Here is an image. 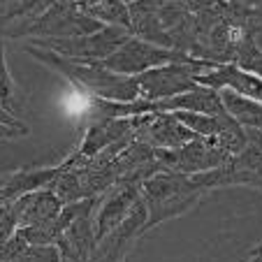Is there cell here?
<instances>
[{
	"label": "cell",
	"mask_w": 262,
	"mask_h": 262,
	"mask_svg": "<svg viewBox=\"0 0 262 262\" xmlns=\"http://www.w3.org/2000/svg\"><path fill=\"white\" fill-rule=\"evenodd\" d=\"M207 190L195 181L193 174L181 172H156L142 181V202L146 207L144 232L160 223L177 218L193 209Z\"/></svg>",
	"instance_id": "7a4b0ae2"
},
{
	"label": "cell",
	"mask_w": 262,
	"mask_h": 262,
	"mask_svg": "<svg viewBox=\"0 0 262 262\" xmlns=\"http://www.w3.org/2000/svg\"><path fill=\"white\" fill-rule=\"evenodd\" d=\"M14 209L16 228H33V225H45L54 221L63 209V202L51 188H42L14 200Z\"/></svg>",
	"instance_id": "9c48e42d"
},
{
	"label": "cell",
	"mask_w": 262,
	"mask_h": 262,
	"mask_svg": "<svg viewBox=\"0 0 262 262\" xmlns=\"http://www.w3.org/2000/svg\"><path fill=\"white\" fill-rule=\"evenodd\" d=\"M232 63H237L242 70H246V72H253L257 74V77H262V49L253 42V37L248 35H244L242 40L237 42V49H234V58Z\"/></svg>",
	"instance_id": "4fadbf2b"
},
{
	"label": "cell",
	"mask_w": 262,
	"mask_h": 262,
	"mask_svg": "<svg viewBox=\"0 0 262 262\" xmlns=\"http://www.w3.org/2000/svg\"><path fill=\"white\" fill-rule=\"evenodd\" d=\"M200 86H209V89L223 91L228 89L237 95L251 98L255 102H262V77L253 72L242 70L237 63H221L209 72H202L195 77Z\"/></svg>",
	"instance_id": "52a82bcc"
},
{
	"label": "cell",
	"mask_w": 262,
	"mask_h": 262,
	"mask_svg": "<svg viewBox=\"0 0 262 262\" xmlns=\"http://www.w3.org/2000/svg\"><path fill=\"white\" fill-rule=\"evenodd\" d=\"M216 60H207L200 58L195 63H167L160 65V68H151L142 74H135L139 86V98L144 100H165V98H174L179 93H186V91L198 89V81L195 77L202 72L213 70Z\"/></svg>",
	"instance_id": "5b68a950"
},
{
	"label": "cell",
	"mask_w": 262,
	"mask_h": 262,
	"mask_svg": "<svg viewBox=\"0 0 262 262\" xmlns=\"http://www.w3.org/2000/svg\"><path fill=\"white\" fill-rule=\"evenodd\" d=\"M51 5L54 0H0V37H24L26 28Z\"/></svg>",
	"instance_id": "ba28073f"
},
{
	"label": "cell",
	"mask_w": 262,
	"mask_h": 262,
	"mask_svg": "<svg viewBox=\"0 0 262 262\" xmlns=\"http://www.w3.org/2000/svg\"><path fill=\"white\" fill-rule=\"evenodd\" d=\"M24 51L30 54L35 60L45 63L47 68L63 74L70 84H74L81 93H89L91 98L116 100V102H133L139 98V86L135 77L116 74L112 70L102 68L100 63H77L58 56L56 51H49L37 45H24Z\"/></svg>",
	"instance_id": "6da1fadb"
},
{
	"label": "cell",
	"mask_w": 262,
	"mask_h": 262,
	"mask_svg": "<svg viewBox=\"0 0 262 262\" xmlns=\"http://www.w3.org/2000/svg\"><path fill=\"white\" fill-rule=\"evenodd\" d=\"M24 130L19 128H12V125H5V123H0V139H14V137H24Z\"/></svg>",
	"instance_id": "9a60e30c"
},
{
	"label": "cell",
	"mask_w": 262,
	"mask_h": 262,
	"mask_svg": "<svg viewBox=\"0 0 262 262\" xmlns=\"http://www.w3.org/2000/svg\"><path fill=\"white\" fill-rule=\"evenodd\" d=\"M230 167L234 174V186L262 190V130L246 128V144L237 156H232Z\"/></svg>",
	"instance_id": "30bf717a"
},
{
	"label": "cell",
	"mask_w": 262,
	"mask_h": 262,
	"mask_svg": "<svg viewBox=\"0 0 262 262\" xmlns=\"http://www.w3.org/2000/svg\"><path fill=\"white\" fill-rule=\"evenodd\" d=\"M123 3H135V0H123Z\"/></svg>",
	"instance_id": "e0dca14e"
},
{
	"label": "cell",
	"mask_w": 262,
	"mask_h": 262,
	"mask_svg": "<svg viewBox=\"0 0 262 262\" xmlns=\"http://www.w3.org/2000/svg\"><path fill=\"white\" fill-rule=\"evenodd\" d=\"M86 14L102 21V24L123 26V28L130 30V12L128 3H123V0H98L95 5H91L86 10Z\"/></svg>",
	"instance_id": "7c38bea8"
},
{
	"label": "cell",
	"mask_w": 262,
	"mask_h": 262,
	"mask_svg": "<svg viewBox=\"0 0 262 262\" xmlns=\"http://www.w3.org/2000/svg\"><path fill=\"white\" fill-rule=\"evenodd\" d=\"M195 56L186 54L179 49H169V47H160L154 42H146L142 37H128L114 54H109L104 60H100V65L116 74H142L151 68H160L167 63H195Z\"/></svg>",
	"instance_id": "277c9868"
},
{
	"label": "cell",
	"mask_w": 262,
	"mask_h": 262,
	"mask_svg": "<svg viewBox=\"0 0 262 262\" xmlns=\"http://www.w3.org/2000/svg\"><path fill=\"white\" fill-rule=\"evenodd\" d=\"M0 102H3V107L10 109L14 114V81H12L10 70H7L5 40L3 37H0Z\"/></svg>",
	"instance_id": "5bb4252c"
},
{
	"label": "cell",
	"mask_w": 262,
	"mask_h": 262,
	"mask_svg": "<svg viewBox=\"0 0 262 262\" xmlns=\"http://www.w3.org/2000/svg\"><path fill=\"white\" fill-rule=\"evenodd\" d=\"M128 37H133L128 28L123 26L104 24L100 30L79 37H47V40H30V45L45 47L49 51H56L58 56L77 63H100L109 54H114Z\"/></svg>",
	"instance_id": "3957f363"
},
{
	"label": "cell",
	"mask_w": 262,
	"mask_h": 262,
	"mask_svg": "<svg viewBox=\"0 0 262 262\" xmlns=\"http://www.w3.org/2000/svg\"><path fill=\"white\" fill-rule=\"evenodd\" d=\"M154 154L165 172L181 174L207 172V169L221 167L232 160V154L225 151L216 137H202V135L198 139L181 144L179 148H154Z\"/></svg>",
	"instance_id": "8992f818"
},
{
	"label": "cell",
	"mask_w": 262,
	"mask_h": 262,
	"mask_svg": "<svg viewBox=\"0 0 262 262\" xmlns=\"http://www.w3.org/2000/svg\"><path fill=\"white\" fill-rule=\"evenodd\" d=\"M158 112H198V114H209V116H225L228 109L223 104L221 91L209 89V86H198L193 91L179 93L174 98L156 100Z\"/></svg>",
	"instance_id": "8fae6325"
},
{
	"label": "cell",
	"mask_w": 262,
	"mask_h": 262,
	"mask_svg": "<svg viewBox=\"0 0 262 262\" xmlns=\"http://www.w3.org/2000/svg\"><path fill=\"white\" fill-rule=\"evenodd\" d=\"M244 10H255V7H262V0H232Z\"/></svg>",
	"instance_id": "2e32d148"
}]
</instances>
